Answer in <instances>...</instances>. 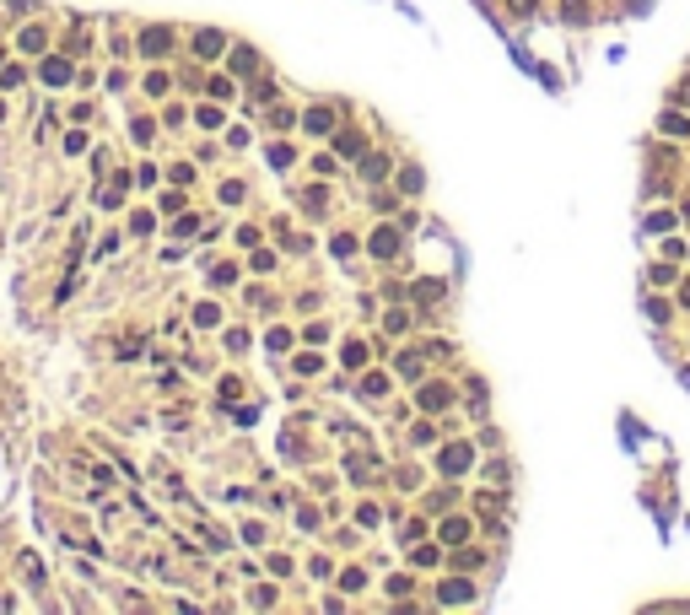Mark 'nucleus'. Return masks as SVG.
I'll return each instance as SVG.
<instances>
[{
  "label": "nucleus",
  "mask_w": 690,
  "mask_h": 615,
  "mask_svg": "<svg viewBox=\"0 0 690 615\" xmlns=\"http://www.w3.org/2000/svg\"><path fill=\"white\" fill-rule=\"evenodd\" d=\"M464 464H470V448H448V454H442V469H448V475L464 469Z\"/></svg>",
  "instance_id": "1"
},
{
  "label": "nucleus",
  "mask_w": 690,
  "mask_h": 615,
  "mask_svg": "<svg viewBox=\"0 0 690 615\" xmlns=\"http://www.w3.org/2000/svg\"><path fill=\"white\" fill-rule=\"evenodd\" d=\"M372 248H377V254H394V248H400V238H394V233H388V227H383V233L372 238Z\"/></svg>",
  "instance_id": "2"
},
{
  "label": "nucleus",
  "mask_w": 690,
  "mask_h": 615,
  "mask_svg": "<svg viewBox=\"0 0 690 615\" xmlns=\"http://www.w3.org/2000/svg\"><path fill=\"white\" fill-rule=\"evenodd\" d=\"M141 44H146V54H162V49H168V33H146Z\"/></svg>",
  "instance_id": "3"
},
{
  "label": "nucleus",
  "mask_w": 690,
  "mask_h": 615,
  "mask_svg": "<svg viewBox=\"0 0 690 615\" xmlns=\"http://www.w3.org/2000/svg\"><path fill=\"white\" fill-rule=\"evenodd\" d=\"M421 405H426V410H437V405H448V389H426V394H421Z\"/></svg>",
  "instance_id": "4"
},
{
  "label": "nucleus",
  "mask_w": 690,
  "mask_h": 615,
  "mask_svg": "<svg viewBox=\"0 0 690 615\" xmlns=\"http://www.w3.org/2000/svg\"><path fill=\"white\" fill-rule=\"evenodd\" d=\"M44 76H49V81H65V76H71V65H65V60H49Z\"/></svg>",
  "instance_id": "5"
},
{
  "label": "nucleus",
  "mask_w": 690,
  "mask_h": 615,
  "mask_svg": "<svg viewBox=\"0 0 690 615\" xmlns=\"http://www.w3.org/2000/svg\"><path fill=\"white\" fill-rule=\"evenodd\" d=\"M470 594H475L470 583H448V589H442V599H453V604H459V599H470Z\"/></svg>",
  "instance_id": "6"
},
{
  "label": "nucleus",
  "mask_w": 690,
  "mask_h": 615,
  "mask_svg": "<svg viewBox=\"0 0 690 615\" xmlns=\"http://www.w3.org/2000/svg\"><path fill=\"white\" fill-rule=\"evenodd\" d=\"M200 54H221V33H200Z\"/></svg>",
  "instance_id": "7"
}]
</instances>
